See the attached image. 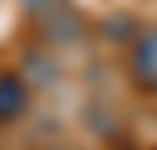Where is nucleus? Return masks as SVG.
Returning a JSON list of instances; mask_svg holds the SVG:
<instances>
[{
	"instance_id": "obj_1",
	"label": "nucleus",
	"mask_w": 157,
	"mask_h": 150,
	"mask_svg": "<svg viewBox=\"0 0 157 150\" xmlns=\"http://www.w3.org/2000/svg\"><path fill=\"white\" fill-rule=\"evenodd\" d=\"M128 77L143 95H157V26L143 30L128 48Z\"/></svg>"
},
{
	"instance_id": "obj_2",
	"label": "nucleus",
	"mask_w": 157,
	"mask_h": 150,
	"mask_svg": "<svg viewBox=\"0 0 157 150\" xmlns=\"http://www.w3.org/2000/svg\"><path fill=\"white\" fill-rule=\"evenodd\" d=\"M26 110H29V84L11 70L0 73V128L15 124Z\"/></svg>"
}]
</instances>
